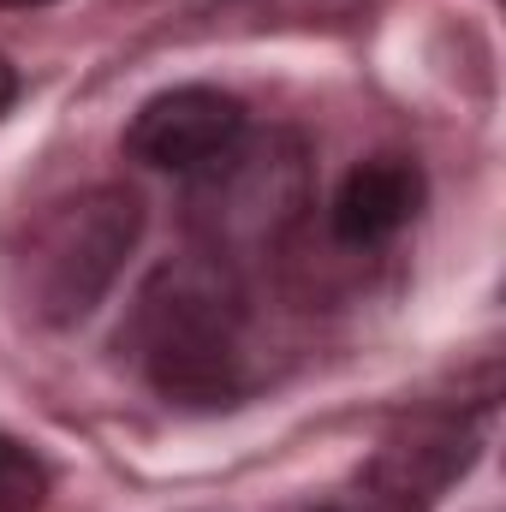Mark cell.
I'll return each mask as SVG.
<instances>
[{"label": "cell", "mask_w": 506, "mask_h": 512, "mask_svg": "<svg viewBox=\"0 0 506 512\" xmlns=\"http://www.w3.org/2000/svg\"><path fill=\"white\" fill-rule=\"evenodd\" d=\"M245 286L233 262L221 256H179L161 262L137 304H131L126 340L143 376L173 405H233L245 399Z\"/></svg>", "instance_id": "cell-1"}, {"label": "cell", "mask_w": 506, "mask_h": 512, "mask_svg": "<svg viewBox=\"0 0 506 512\" xmlns=\"http://www.w3.org/2000/svg\"><path fill=\"white\" fill-rule=\"evenodd\" d=\"M137 239H143V197L126 185H90L54 203L18 256V286L30 316L48 328H78L120 280Z\"/></svg>", "instance_id": "cell-2"}, {"label": "cell", "mask_w": 506, "mask_h": 512, "mask_svg": "<svg viewBox=\"0 0 506 512\" xmlns=\"http://www.w3.org/2000/svg\"><path fill=\"white\" fill-rule=\"evenodd\" d=\"M245 137V102L215 84H179L149 96L126 126V149L161 173H203Z\"/></svg>", "instance_id": "cell-4"}, {"label": "cell", "mask_w": 506, "mask_h": 512, "mask_svg": "<svg viewBox=\"0 0 506 512\" xmlns=\"http://www.w3.org/2000/svg\"><path fill=\"white\" fill-rule=\"evenodd\" d=\"M12 102H18V72H12V66H6V54H0V114H6Z\"/></svg>", "instance_id": "cell-8"}, {"label": "cell", "mask_w": 506, "mask_h": 512, "mask_svg": "<svg viewBox=\"0 0 506 512\" xmlns=\"http://www.w3.org/2000/svg\"><path fill=\"white\" fill-rule=\"evenodd\" d=\"M191 233L209 256H251L280 245L310 209V149L292 131L239 137L203 173H191Z\"/></svg>", "instance_id": "cell-3"}, {"label": "cell", "mask_w": 506, "mask_h": 512, "mask_svg": "<svg viewBox=\"0 0 506 512\" xmlns=\"http://www.w3.org/2000/svg\"><path fill=\"white\" fill-rule=\"evenodd\" d=\"M42 501H48V465L24 441L0 435V512H42Z\"/></svg>", "instance_id": "cell-6"}, {"label": "cell", "mask_w": 506, "mask_h": 512, "mask_svg": "<svg viewBox=\"0 0 506 512\" xmlns=\"http://www.w3.org/2000/svg\"><path fill=\"white\" fill-rule=\"evenodd\" d=\"M417 209H423V173L405 155H376L340 179L328 227L340 245H381L399 227H411Z\"/></svg>", "instance_id": "cell-5"}, {"label": "cell", "mask_w": 506, "mask_h": 512, "mask_svg": "<svg viewBox=\"0 0 506 512\" xmlns=\"http://www.w3.org/2000/svg\"><path fill=\"white\" fill-rule=\"evenodd\" d=\"M316 512H429V507H417V501L393 495L387 483L364 477V489H358V495H346V501H328V507H316Z\"/></svg>", "instance_id": "cell-7"}, {"label": "cell", "mask_w": 506, "mask_h": 512, "mask_svg": "<svg viewBox=\"0 0 506 512\" xmlns=\"http://www.w3.org/2000/svg\"><path fill=\"white\" fill-rule=\"evenodd\" d=\"M0 6H48V0H0Z\"/></svg>", "instance_id": "cell-9"}]
</instances>
